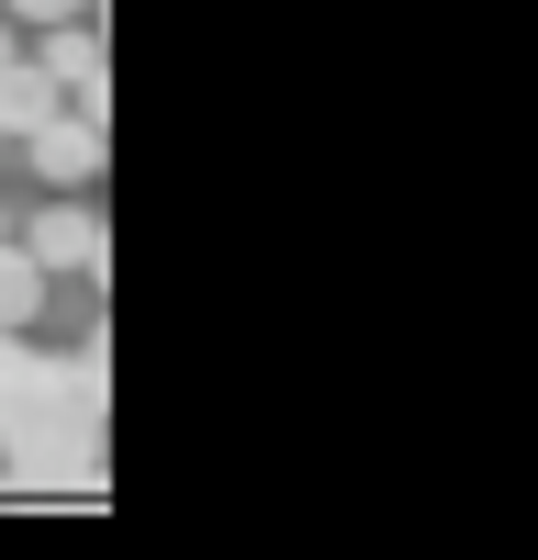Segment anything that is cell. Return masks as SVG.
<instances>
[{"instance_id":"6da1fadb","label":"cell","mask_w":538,"mask_h":560,"mask_svg":"<svg viewBox=\"0 0 538 560\" xmlns=\"http://www.w3.org/2000/svg\"><path fill=\"white\" fill-rule=\"evenodd\" d=\"M23 158H34L45 191H90V179H102V158H113V124L90 113V102H57V113L23 135Z\"/></svg>"},{"instance_id":"7a4b0ae2","label":"cell","mask_w":538,"mask_h":560,"mask_svg":"<svg viewBox=\"0 0 538 560\" xmlns=\"http://www.w3.org/2000/svg\"><path fill=\"white\" fill-rule=\"evenodd\" d=\"M23 247H34V269H45V280H68V269H90V280H102V258H113V224L90 213L79 191H57V202L34 213V236H23Z\"/></svg>"},{"instance_id":"3957f363","label":"cell","mask_w":538,"mask_h":560,"mask_svg":"<svg viewBox=\"0 0 538 560\" xmlns=\"http://www.w3.org/2000/svg\"><path fill=\"white\" fill-rule=\"evenodd\" d=\"M34 68L57 79L68 102H90V113L113 102V57H102V23H90V12H68V23H45V57H34Z\"/></svg>"},{"instance_id":"277c9868","label":"cell","mask_w":538,"mask_h":560,"mask_svg":"<svg viewBox=\"0 0 538 560\" xmlns=\"http://www.w3.org/2000/svg\"><path fill=\"white\" fill-rule=\"evenodd\" d=\"M57 102H68V90L45 79L34 57H12V68H0V135H12V147H23V135H34L45 113H57Z\"/></svg>"},{"instance_id":"5b68a950","label":"cell","mask_w":538,"mask_h":560,"mask_svg":"<svg viewBox=\"0 0 538 560\" xmlns=\"http://www.w3.org/2000/svg\"><path fill=\"white\" fill-rule=\"evenodd\" d=\"M34 314H45V269H34V247L0 236V337H12V325H34Z\"/></svg>"},{"instance_id":"8992f818","label":"cell","mask_w":538,"mask_h":560,"mask_svg":"<svg viewBox=\"0 0 538 560\" xmlns=\"http://www.w3.org/2000/svg\"><path fill=\"white\" fill-rule=\"evenodd\" d=\"M12 23H68V12H90V0H0Z\"/></svg>"},{"instance_id":"52a82bcc","label":"cell","mask_w":538,"mask_h":560,"mask_svg":"<svg viewBox=\"0 0 538 560\" xmlns=\"http://www.w3.org/2000/svg\"><path fill=\"white\" fill-rule=\"evenodd\" d=\"M12 57H23V45H12V12H0V68H12Z\"/></svg>"},{"instance_id":"ba28073f","label":"cell","mask_w":538,"mask_h":560,"mask_svg":"<svg viewBox=\"0 0 538 560\" xmlns=\"http://www.w3.org/2000/svg\"><path fill=\"white\" fill-rule=\"evenodd\" d=\"M0 236H12V213H0Z\"/></svg>"},{"instance_id":"9c48e42d","label":"cell","mask_w":538,"mask_h":560,"mask_svg":"<svg viewBox=\"0 0 538 560\" xmlns=\"http://www.w3.org/2000/svg\"><path fill=\"white\" fill-rule=\"evenodd\" d=\"M0 147H12V135H0Z\"/></svg>"}]
</instances>
